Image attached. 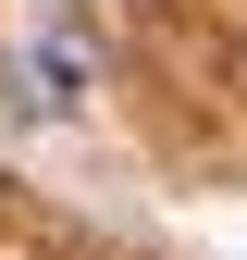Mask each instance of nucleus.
<instances>
[{"instance_id": "obj_1", "label": "nucleus", "mask_w": 247, "mask_h": 260, "mask_svg": "<svg viewBox=\"0 0 247 260\" xmlns=\"http://www.w3.org/2000/svg\"><path fill=\"white\" fill-rule=\"evenodd\" d=\"M13 100L25 112H74V50H25L13 62Z\"/></svg>"}]
</instances>
